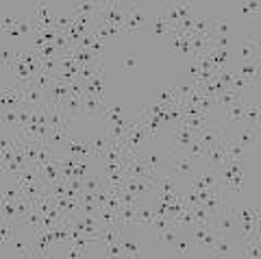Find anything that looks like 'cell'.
<instances>
[{"label":"cell","instance_id":"cell-1","mask_svg":"<svg viewBox=\"0 0 261 259\" xmlns=\"http://www.w3.org/2000/svg\"><path fill=\"white\" fill-rule=\"evenodd\" d=\"M100 24H116V26H127L129 20V9H122L120 2H107L103 9L98 11Z\"/></svg>","mask_w":261,"mask_h":259},{"label":"cell","instance_id":"cell-2","mask_svg":"<svg viewBox=\"0 0 261 259\" xmlns=\"http://www.w3.org/2000/svg\"><path fill=\"white\" fill-rule=\"evenodd\" d=\"M20 89H22V100H24V107H28V109H39V107H44V105H50L48 94L37 89L33 83L20 85Z\"/></svg>","mask_w":261,"mask_h":259},{"label":"cell","instance_id":"cell-3","mask_svg":"<svg viewBox=\"0 0 261 259\" xmlns=\"http://www.w3.org/2000/svg\"><path fill=\"white\" fill-rule=\"evenodd\" d=\"M211 227H213V231L220 233V236H231V233L237 229V218H235L233 209H229V207L222 209V212L213 218Z\"/></svg>","mask_w":261,"mask_h":259},{"label":"cell","instance_id":"cell-4","mask_svg":"<svg viewBox=\"0 0 261 259\" xmlns=\"http://www.w3.org/2000/svg\"><path fill=\"white\" fill-rule=\"evenodd\" d=\"M0 102H2V111L4 109H22V107H24V100H22L20 85H15V87H2Z\"/></svg>","mask_w":261,"mask_h":259},{"label":"cell","instance_id":"cell-5","mask_svg":"<svg viewBox=\"0 0 261 259\" xmlns=\"http://www.w3.org/2000/svg\"><path fill=\"white\" fill-rule=\"evenodd\" d=\"M50 231L46 229H35V240H33V257H46L50 255Z\"/></svg>","mask_w":261,"mask_h":259},{"label":"cell","instance_id":"cell-6","mask_svg":"<svg viewBox=\"0 0 261 259\" xmlns=\"http://www.w3.org/2000/svg\"><path fill=\"white\" fill-rule=\"evenodd\" d=\"M196 140L203 142L205 146H211V144H216V142H222V140H224V126H220V124H209L207 129H203L198 135H196Z\"/></svg>","mask_w":261,"mask_h":259},{"label":"cell","instance_id":"cell-7","mask_svg":"<svg viewBox=\"0 0 261 259\" xmlns=\"http://www.w3.org/2000/svg\"><path fill=\"white\" fill-rule=\"evenodd\" d=\"M207 157H209L213 170H218V168H222L224 164H227V153H224V140L211 144V146H207Z\"/></svg>","mask_w":261,"mask_h":259},{"label":"cell","instance_id":"cell-8","mask_svg":"<svg viewBox=\"0 0 261 259\" xmlns=\"http://www.w3.org/2000/svg\"><path fill=\"white\" fill-rule=\"evenodd\" d=\"M68 96H72L70 92V83H61V81H55L52 79V85L48 89V98H50V105H57V102H63Z\"/></svg>","mask_w":261,"mask_h":259},{"label":"cell","instance_id":"cell-9","mask_svg":"<svg viewBox=\"0 0 261 259\" xmlns=\"http://www.w3.org/2000/svg\"><path fill=\"white\" fill-rule=\"evenodd\" d=\"M83 109H85L87 118L98 116L105 109V98H100V96H83Z\"/></svg>","mask_w":261,"mask_h":259},{"label":"cell","instance_id":"cell-10","mask_svg":"<svg viewBox=\"0 0 261 259\" xmlns=\"http://www.w3.org/2000/svg\"><path fill=\"white\" fill-rule=\"evenodd\" d=\"M9 251L11 255H17V257H33V244H26V240H22L20 236H15L9 242Z\"/></svg>","mask_w":261,"mask_h":259},{"label":"cell","instance_id":"cell-11","mask_svg":"<svg viewBox=\"0 0 261 259\" xmlns=\"http://www.w3.org/2000/svg\"><path fill=\"white\" fill-rule=\"evenodd\" d=\"M65 146H68V155H72V157H79V159H87L92 153L90 144H83V142H76L72 137H68V142H65Z\"/></svg>","mask_w":261,"mask_h":259},{"label":"cell","instance_id":"cell-12","mask_svg":"<svg viewBox=\"0 0 261 259\" xmlns=\"http://www.w3.org/2000/svg\"><path fill=\"white\" fill-rule=\"evenodd\" d=\"M194 140H196V133H192L189 129H174V150L176 153H183Z\"/></svg>","mask_w":261,"mask_h":259},{"label":"cell","instance_id":"cell-13","mask_svg":"<svg viewBox=\"0 0 261 259\" xmlns=\"http://www.w3.org/2000/svg\"><path fill=\"white\" fill-rule=\"evenodd\" d=\"M15 231H17V227L13 225V222H7V220L0 222V244H2V255L7 253L9 242L15 238Z\"/></svg>","mask_w":261,"mask_h":259},{"label":"cell","instance_id":"cell-14","mask_svg":"<svg viewBox=\"0 0 261 259\" xmlns=\"http://www.w3.org/2000/svg\"><path fill=\"white\" fill-rule=\"evenodd\" d=\"M141 24H144V13L137 9L129 11V20H127V26H124V33H130V35H137L141 31Z\"/></svg>","mask_w":261,"mask_h":259},{"label":"cell","instance_id":"cell-15","mask_svg":"<svg viewBox=\"0 0 261 259\" xmlns=\"http://www.w3.org/2000/svg\"><path fill=\"white\" fill-rule=\"evenodd\" d=\"M96 76H103V61L87 63V65H83L81 72H79V81L81 83H87V81L96 79Z\"/></svg>","mask_w":261,"mask_h":259},{"label":"cell","instance_id":"cell-16","mask_svg":"<svg viewBox=\"0 0 261 259\" xmlns=\"http://www.w3.org/2000/svg\"><path fill=\"white\" fill-rule=\"evenodd\" d=\"M224 153H227V159H237V161H244L246 157V148L242 144H237L235 140L231 142L224 137Z\"/></svg>","mask_w":261,"mask_h":259},{"label":"cell","instance_id":"cell-17","mask_svg":"<svg viewBox=\"0 0 261 259\" xmlns=\"http://www.w3.org/2000/svg\"><path fill=\"white\" fill-rule=\"evenodd\" d=\"M218 105H222V107H233V105H240V102H244V94H240V92H235V89H227V92H222L220 96L216 98Z\"/></svg>","mask_w":261,"mask_h":259},{"label":"cell","instance_id":"cell-18","mask_svg":"<svg viewBox=\"0 0 261 259\" xmlns=\"http://www.w3.org/2000/svg\"><path fill=\"white\" fill-rule=\"evenodd\" d=\"M235 72L240 76H246V79H255L257 81V74H259V63L251 59V61H240V65L235 68Z\"/></svg>","mask_w":261,"mask_h":259},{"label":"cell","instance_id":"cell-19","mask_svg":"<svg viewBox=\"0 0 261 259\" xmlns=\"http://www.w3.org/2000/svg\"><path fill=\"white\" fill-rule=\"evenodd\" d=\"M20 57H22V61L31 68L33 74H39V72H41V57L33 50V48H31V50H26V52H20Z\"/></svg>","mask_w":261,"mask_h":259},{"label":"cell","instance_id":"cell-20","mask_svg":"<svg viewBox=\"0 0 261 259\" xmlns=\"http://www.w3.org/2000/svg\"><path fill=\"white\" fill-rule=\"evenodd\" d=\"M155 102H161V105H176V89L174 87H161L155 94Z\"/></svg>","mask_w":261,"mask_h":259},{"label":"cell","instance_id":"cell-21","mask_svg":"<svg viewBox=\"0 0 261 259\" xmlns=\"http://www.w3.org/2000/svg\"><path fill=\"white\" fill-rule=\"evenodd\" d=\"M118 240H120V227H118V225L103 227V233H100L98 242H103V244H111V242H118Z\"/></svg>","mask_w":261,"mask_h":259},{"label":"cell","instance_id":"cell-22","mask_svg":"<svg viewBox=\"0 0 261 259\" xmlns=\"http://www.w3.org/2000/svg\"><path fill=\"white\" fill-rule=\"evenodd\" d=\"M98 11L100 7L96 2H79V4H74V9L70 13L72 15H98Z\"/></svg>","mask_w":261,"mask_h":259},{"label":"cell","instance_id":"cell-23","mask_svg":"<svg viewBox=\"0 0 261 259\" xmlns=\"http://www.w3.org/2000/svg\"><path fill=\"white\" fill-rule=\"evenodd\" d=\"M83 188H85V192L96 194L98 190H103V174H87L83 179Z\"/></svg>","mask_w":261,"mask_h":259},{"label":"cell","instance_id":"cell-24","mask_svg":"<svg viewBox=\"0 0 261 259\" xmlns=\"http://www.w3.org/2000/svg\"><path fill=\"white\" fill-rule=\"evenodd\" d=\"M63 105H65V113H68V116H74V113H79V109H83V96H79V94L68 96V98L63 100Z\"/></svg>","mask_w":261,"mask_h":259},{"label":"cell","instance_id":"cell-25","mask_svg":"<svg viewBox=\"0 0 261 259\" xmlns=\"http://www.w3.org/2000/svg\"><path fill=\"white\" fill-rule=\"evenodd\" d=\"M2 220L13 222L17 227V205H15V201H2Z\"/></svg>","mask_w":261,"mask_h":259},{"label":"cell","instance_id":"cell-26","mask_svg":"<svg viewBox=\"0 0 261 259\" xmlns=\"http://www.w3.org/2000/svg\"><path fill=\"white\" fill-rule=\"evenodd\" d=\"M155 209H146V207H139L137 209V220H135V225H141V227H152V222H155Z\"/></svg>","mask_w":261,"mask_h":259},{"label":"cell","instance_id":"cell-27","mask_svg":"<svg viewBox=\"0 0 261 259\" xmlns=\"http://www.w3.org/2000/svg\"><path fill=\"white\" fill-rule=\"evenodd\" d=\"M233 214L237 218V227H240L242 220H259V212L253 207H237V209H233Z\"/></svg>","mask_w":261,"mask_h":259},{"label":"cell","instance_id":"cell-28","mask_svg":"<svg viewBox=\"0 0 261 259\" xmlns=\"http://www.w3.org/2000/svg\"><path fill=\"white\" fill-rule=\"evenodd\" d=\"M41 220H44V216H41L37 209H33L31 214H26L24 218L17 222V227H33V229H39V227H41Z\"/></svg>","mask_w":261,"mask_h":259},{"label":"cell","instance_id":"cell-29","mask_svg":"<svg viewBox=\"0 0 261 259\" xmlns=\"http://www.w3.org/2000/svg\"><path fill=\"white\" fill-rule=\"evenodd\" d=\"M183 155H187L189 159H194V157H205V155H207V146H205L203 142L194 140L185 150H183Z\"/></svg>","mask_w":261,"mask_h":259},{"label":"cell","instance_id":"cell-30","mask_svg":"<svg viewBox=\"0 0 261 259\" xmlns=\"http://www.w3.org/2000/svg\"><path fill=\"white\" fill-rule=\"evenodd\" d=\"M174 170H176V172H181V174H189V172L194 170L192 159H189L187 155L176 153V159H174Z\"/></svg>","mask_w":261,"mask_h":259},{"label":"cell","instance_id":"cell-31","mask_svg":"<svg viewBox=\"0 0 261 259\" xmlns=\"http://www.w3.org/2000/svg\"><path fill=\"white\" fill-rule=\"evenodd\" d=\"M248 102H240V105H233L227 109V122H240V120H244V109H246Z\"/></svg>","mask_w":261,"mask_h":259},{"label":"cell","instance_id":"cell-32","mask_svg":"<svg viewBox=\"0 0 261 259\" xmlns=\"http://www.w3.org/2000/svg\"><path fill=\"white\" fill-rule=\"evenodd\" d=\"M68 129H50V133H48V144L52 148L55 146H61L63 142H68Z\"/></svg>","mask_w":261,"mask_h":259},{"label":"cell","instance_id":"cell-33","mask_svg":"<svg viewBox=\"0 0 261 259\" xmlns=\"http://www.w3.org/2000/svg\"><path fill=\"white\" fill-rule=\"evenodd\" d=\"M174 225H179V227H187V229H192V227L196 225L194 214H192V207H189V205H187V207L183 209V212L174 218Z\"/></svg>","mask_w":261,"mask_h":259},{"label":"cell","instance_id":"cell-34","mask_svg":"<svg viewBox=\"0 0 261 259\" xmlns=\"http://www.w3.org/2000/svg\"><path fill=\"white\" fill-rule=\"evenodd\" d=\"M33 85L37 87V89H41V92H46L48 94V89H50V85H52V76L50 74H46V72H39V74H35L33 76Z\"/></svg>","mask_w":261,"mask_h":259},{"label":"cell","instance_id":"cell-35","mask_svg":"<svg viewBox=\"0 0 261 259\" xmlns=\"http://www.w3.org/2000/svg\"><path fill=\"white\" fill-rule=\"evenodd\" d=\"M255 52H257V44H255V39H246L240 48V61H251V59L255 57Z\"/></svg>","mask_w":261,"mask_h":259},{"label":"cell","instance_id":"cell-36","mask_svg":"<svg viewBox=\"0 0 261 259\" xmlns=\"http://www.w3.org/2000/svg\"><path fill=\"white\" fill-rule=\"evenodd\" d=\"M229 253H231L229 236H220V238H218V242H216V246L211 249V255H220V257H224V255H229Z\"/></svg>","mask_w":261,"mask_h":259},{"label":"cell","instance_id":"cell-37","mask_svg":"<svg viewBox=\"0 0 261 259\" xmlns=\"http://www.w3.org/2000/svg\"><path fill=\"white\" fill-rule=\"evenodd\" d=\"M244 120L248 122V126L257 129V124H259V105H246V109H244Z\"/></svg>","mask_w":261,"mask_h":259},{"label":"cell","instance_id":"cell-38","mask_svg":"<svg viewBox=\"0 0 261 259\" xmlns=\"http://www.w3.org/2000/svg\"><path fill=\"white\" fill-rule=\"evenodd\" d=\"M196 179H198L200 183H205L207 188H213V185H218V183H220V181H218V170H213V168H209L207 172L196 174Z\"/></svg>","mask_w":261,"mask_h":259},{"label":"cell","instance_id":"cell-39","mask_svg":"<svg viewBox=\"0 0 261 259\" xmlns=\"http://www.w3.org/2000/svg\"><path fill=\"white\" fill-rule=\"evenodd\" d=\"M98 220L103 227H109V225H118V212H111V209L103 207L98 212Z\"/></svg>","mask_w":261,"mask_h":259},{"label":"cell","instance_id":"cell-40","mask_svg":"<svg viewBox=\"0 0 261 259\" xmlns=\"http://www.w3.org/2000/svg\"><path fill=\"white\" fill-rule=\"evenodd\" d=\"M90 148H92V153L96 155V157H100V155L109 148V140H107V135H100V137H96V140H92Z\"/></svg>","mask_w":261,"mask_h":259},{"label":"cell","instance_id":"cell-41","mask_svg":"<svg viewBox=\"0 0 261 259\" xmlns=\"http://www.w3.org/2000/svg\"><path fill=\"white\" fill-rule=\"evenodd\" d=\"M155 35L157 37H165V35H170V28L168 24L163 20V7L157 11V20H155Z\"/></svg>","mask_w":261,"mask_h":259},{"label":"cell","instance_id":"cell-42","mask_svg":"<svg viewBox=\"0 0 261 259\" xmlns=\"http://www.w3.org/2000/svg\"><path fill=\"white\" fill-rule=\"evenodd\" d=\"M253 140H255V129H253V126H246V129L242 131L240 137H237L235 142H237V144H242L244 148H248V146L253 144Z\"/></svg>","mask_w":261,"mask_h":259},{"label":"cell","instance_id":"cell-43","mask_svg":"<svg viewBox=\"0 0 261 259\" xmlns=\"http://www.w3.org/2000/svg\"><path fill=\"white\" fill-rule=\"evenodd\" d=\"M105 253L107 257H122L124 255V249H122V242H111V244H105Z\"/></svg>","mask_w":261,"mask_h":259},{"label":"cell","instance_id":"cell-44","mask_svg":"<svg viewBox=\"0 0 261 259\" xmlns=\"http://www.w3.org/2000/svg\"><path fill=\"white\" fill-rule=\"evenodd\" d=\"M157 236H159V242H161V244H174V242H176V236H174V229H172V227H168V229H163V231H159Z\"/></svg>","mask_w":261,"mask_h":259},{"label":"cell","instance_id":"cell-45","mask_svg":"<svg viewBox=\"0 0 261 259\" xmlns=\"http://www.w3.org/2000/svg\"><path fill=\"white\" fill-rule=\"evenodd\" d=\"M13 63H15V52H9L7 48H2V68L4 70H13Z\"/></svg>","mask_w":261,"mask_h":259},{"label":"cell","instance_id":"cell-46","mask_svg":"<svg viewBox=\"0 0 261 259\" xmlns=\"http://www.w3.org/2000/svg\"><path fill=\"white\" fill-rule=\"evenodd\" d=\"M28 122H31V109L28 107H22V109H17V126H26Z\"/></svg>","mask_w":261,"mask_h":259},{"label":"cell","instance_id":"cell-47","mask_svg":"<svg viewBox=\"0 0 261 259\" xmlns=\"http://www.w3.org/2000/svg\"><path fill=\"white\" fill-rule=\"evenodd\" d=\"M85 50H90V52H94V55H100L103 57V50H105V41H100V39H96L94 37L90 44L85 46Z\"/></svg>","mask_w":261,"mask_h":259},{"label":"cell","instance_id":"cell-48","mask_svg":"<svg viewBox=\"0 0 261 259\" xmlns=\"http://www.w3.org/2000/svg\"><path fill=\"white\" fill-rule=\"evenodd\" d=\"M259 242L257 240H251V242H246V257L251 259H259Z\"/></svg>","mask_w":261,"mask_h":259},{"label":"cell","instance_id":"cell-49","mask_svg":"<svg viewBox=\"0 0 261 259\" xmlns=\"http://www.w3.org/2000/svg\"><path fill=\"white\" fill-rule=\"evenodd\" d=\"M174 9H176V13H179V20H187V17H192V9H189L187 2H176Z\"/></svg>","mask_w":261,"mask_h":259},{"label":"cell","instance_id":"cell-50","mask_svg":"<svg viewBox=\"0 0 261 259\" xmlns=\"http://www.w3.org/2000/svg\"><path fill=\"white\" fill-rule=\"evenodd\" d=\"M259 7H261L259 0H253V2H246L244 7H242V13H244V15H257L259 13Z\"/></svg>","mask_w":261,"mask_h":259},{"label":"cell","instance_id":"cell-51","mask_svg":"<svg viewBox=\"0 0 261 259\" xmlns=\"http://www.w3.org/2000/svg\"><path fill=\"white\" fill-rule=\"evenodd\" d=\"M122 249H124V255H127V257H139L137 244H133V242H122Z\"/></svg>","mask_w":261,"mask_h":259},{"label":"cell","instance_id":"cell-52","mask_svg":"<svg viewBox=\"0 0 261 259\" xmlns=\"http://www.w3.org/2000/svg\"><path fill=\"white\" fill-rule=\"evenodd\" d=\"M172 253H174V255H179V257L189 255V242H183V240H181V242H176L174 244V251H172Z\"/></svg>","mask_w":261,"mask_h":259},{"label":"cell","instance_id":"cell-53","mask_svg":"<svg viewBox=\"0 0 261 259\" xmlns=\"http://www.w3.org/2000/svg\"><path fill=\"white\" fill-rule=\"evenodd\" d=\"M2 122H7V124L17 122V109H4L2 111Z\"/></svg>","mask_w":261,"mask_h":259},{"label":"cell","instance_id":"cell-54","mask_svg":"<svg viewBox=\"0 0 261 259\" xmlns=\"http://www.w3.org/2000/svg\"><path fill=\"white\" fill-rule=\"evenodd\" d=\"M152 227H155L157 231H163V229L174 227V225H172V220H170V218H155V222H152Z\"/></svg>","mask_w":261,"mask_h":259},{"label":"cell","instance_id":"cell-55","mask_svg":"<svg viewBox=\"0 0 261 259\" xmlns=\"http://www.w3.org/2000/svg\"><path fill=\"white\" fill-rule=\"evenodd\" d=\"M20 196H22L20 190H4L2 192V201H17Z\"/></svg>","mask_w":261,"mask_h":259},{"label":"cell","instance_id":"cell-56","mask_svg":"<svg viewBox=\"0 0 261 259\" xmlns=\"http://www.w3.org/2000/svg\"><path fill=\"white\" fill-rule=\"evenodd\" d=\"M155 216L157 218H168V203H159L155 209Z\"/></svg>","mask_w":261,"mask_h":259},{"label":"cell","instance_id":"cell-57","mask_svg":"<svg viewBox=\"0 0 261 259\" xmlns=\"http://www.w3.org/2000/svg\"><path fill=\"white\" fill-rule=\"evenodd\" d=\"M65 255H68V257H72V259H76V257H87V253L85 251H81V249H74V246H70V251L68 253H65Z\"/></svg>","mask_w":261,"mask_h":259},{"label":"cell","instance_id":"cell-58","mask_svg":"<svg viewBox=\"0 0 261 259\" xmlns=\"http://www.w3.org/2000/svg\"><path fill=\"white\" fill-rule=\"evenodd\" d=\"M124 68H129V70H133V68H137V59H135L133 55H127L124 57V61H122Z\"/></svg>","mask_w":261,"mask_h":259},{"label":"cell","instance_id":"cell-59","mask_svg":"<svg viewBox=\"0 0 261 259\" xmlns=\"http://www.w3.org/2000/svg\"><path fill=\"white\" fill-rule=\"evenodd\" d=\"M146 161H148V168H150V170L155 172V170H157V164H159V155H155V153H152V155H148Z\"/></svg>","mask_w":261,"mask_h":259},{"label":"cell","instance_id":"cell-60","mask_svg":"<svg viewBox=\"0 0 261 259\" xmlns=\"http://www.w3.org/2000/svg\"><path fill=\"white\" fill-rule=\"evenodd\" d=\"M189 79H192V81L198 79V65H196L194 61H192V65H189Z\"/></svg>","mask_w":261,"mask_h":259}]
</instances>
